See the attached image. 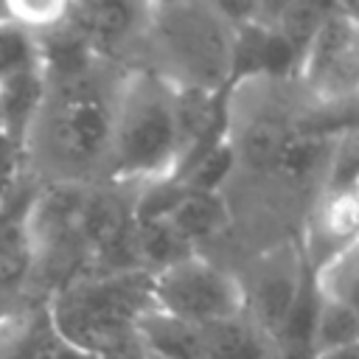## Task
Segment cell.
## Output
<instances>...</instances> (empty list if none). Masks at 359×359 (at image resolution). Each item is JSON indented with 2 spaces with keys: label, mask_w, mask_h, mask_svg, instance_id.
Returning <instances> with one entry per match:
<instances>
[{
  "label": "cell",
  "mask_w": 359,
  "mask_h": 359,
  "mask_svg": "<svg viewBox=\"0 0 359 359\" xmlns=\"http://www.w3.org/2000/svg\"><path fill=\"white\" fill-rule=\"evenodd\" d=\"M314 280L323 294H331L359 311V247L351 255H345L342 261H337L331 269L317 275Z\"/></svg>",
  "instance_id": "18"
},
{
  "label": "cell",
  "mask_w": 359,
  "mask_h": 359,
  "mask_svg": "<svg viewBox=\"0 0 359 359\" xmlns=\"http://www.w3.org/2000/svg\"><path fill=\"white\" fill-rule=\"evenodd\" d=\"M123 70L93 62L76 73L45 76V98L22 149V171L36 185L93 188L104 182Z\"/></svg>",
  "instance_id": "1"
},
{
  "label": "cell",
  "mask_w": 359,
  "mask_h": 359,
  "mask_svg": "<svg viewBox=\"0 0 359 359\" xmlns=\"http://www.w3.org/2000/svg\"><path fill=\"white\" fill-rule=\"evenodd\" d=\"M182 146L177 90L146 67H126L118 81L107 185L143 188L180 174ZM101 182V185H104Z\"/></svg>",
  "instance_id": "3"
},
{
  "label": "cell",
  "mask_w": 359,
  "mask_h": 359,
  "mask_svg": "<svg viewBox=\"0 0 359 359\" xmlns=\"http://www.w3.org/2000/svg\"><path fill=\"white\" fill-rule=\"evenodd\" d=\"M0 135H3V132H0Z\"/></svg>",
  "instance_id": "23"
},
{
  "label": "cell",
  "mask_w": 359,
  "mask_h": 359,
  "mask_svg": "<svg viewBox=\"0 0 359 359\" xmlns=\"http://www.w3.org/2000/svg\"><path fill=\"white\" fill-rule=\"evenodd\" d=\"M143 359H154V356H149V353H143Z\"/></svg>",
  "instance_id": "22"
},
{
  "label": "cell",
  "mask_w": 359,
  "mask_h": 359,
  "mask_svg": "<svg viewBox=\"0 0 359 359\" xmlns=\"http://www.w3.org/2000/svg\"><path fill=\"white\" fill-rule=\"evenodd\" d=\"M236 272L241 275L247 292V317L275 339L309 275L297 238H286L252 252L247 266Z\"/></svg>",
  "instance_id": "8"
},
{
  "label": "cell",
  "mask_w": 359,
  "mask_h": 359,
  "mask_svg": "<svg viewBox=\"0 0 359 359\" xmlns=\"http://www.w3.org/2000/svg\"><path fill=\"white\" fill-rule=\"evenodd\" d=\"M135 247H137V261L143 272H151V275L191 255H199V250L188 238H182L165 219L135 222Z\"/></svg>",
  "instance_id": "14"
},
{
  "label": "cell",
  "mask_w": 359,
  "mask_h": 359,
  "mask_svg": "<svg viewBox=\"0 0 359 359\" xmlns=\"http://www.w3.org/2000/svg\"><path fill=\"white\" fill-rule=\"evenodd\" d=\"M34 191L36 182L22 171L0 194V334L45 306L36 294V247L28 227Z\"/></svg>",
  "instance_id": "6"
},
{
  "label": "cell",
  "mask_w": 359,
  "mask_h": 359,
  "mask_svg": "<svg viewBox=\"0 0 359 359\" xmlns=\"http://www.w3.org/2000/svg\"><path fill=\"white\" fill-rule=\"evenodd\" d=\"M345 8H348V11H351V14H353V17H356V20H359V3H348V6H345Z\"/></svg>",
  "instance_id": "21"
},
{
  "label": "cell",
  "mask_w": 359,
  "mask_h": 359,
  "mask_svg": "<svg viewBox=\"0 0 359 359\" xmlns=\"http://www.w3.org/2000/svg\"><path fill=\"white\" fill-rule=\"evenodd\" d=\"M294 81L317 107L359 101V20L345 6L331 8L303 53Z\"/></svg>",
  "instance_id": "7"
},
{
  "label": "cell",
  "mask_w": 359,
  "mask_h": 359,
  "mask_svg": "<svg viewBox=\"0 0 359 359\" xmlns=\"http://www.w3.org/2000/svg\"><path fill=\"white\" fill-rule=\"evenodd\" d=\"M135 67L177 90L222 95L236 79V28L219 3H146Z\"/></svg>",
  "instance_id": "2"
},
{
  "label": "cell",
  "mask_w": 359,
  "mask_h": 359,
  "mask_svg": "<svg viewBox=\"0 0 359 359\" xmlns=\"http://www.w3.org/2000/svg\"><path fill=\"white\" fill-rule=\"evenodd\" d=\"M39 67V42L31 31L11 22L8 17L0 20V79L14 73Z\"/></svg>",
  "instance_id": "17"
},
{
  "label": "cell",
  "mask_w": 359,
  "mask_h": 359,
  "mask_svg": "<svg viewBox=\"0 0 359 359\" xmlns=\"http://www.w3.org/2000/svg\"><path fill=\"white\" fill-rule=\"evenodd\" d=\"M297 247L317 278L359 247V188L320 191L300 222Z\"/></svg>",
  "instance_id": "9"
},
{
  "label": "cell",
  "mask_w": 359,
  "mask_h": 359,
  "mask_svg": "<svg viewBox=\"0 0 359 359\" xmlns=\"http://www.w3.org/2000/svg\"><path fill=\"white\" fill-rule=\"evenodd\" d=\"M317 359H359V342H353L348 348H339V351H331V353H323Z\"/></svg>",
  "instance_id": "20"
},
{
  "label": "cell",
  "mask_w": 359,
  "mask_h": 359,
  "mask_svg": "<svg viewBox=\"0 0 359 359\" xmlns=\"http://www.w3.org/2000/svg\"><path fill=\"white\" fill-rule=\"evenodd\" d=\"M182 238H188L199 252L205 244H216L236 230L233 208L224 194H199L188 191L180 205L165 219Z\"/></svg>",
  "instance_id": "11"
},
{
  "label": "cell",
  "mask_w": 359,
  "mask_h": 359,
  "mask_svg": "<svg viewBox=\"0 0 359 359\" xmlns=\"http://www.w3.org/2000/svg\"><path fill=\"white\" fill-rule=\"evenodd\" d=\"M359 342V311L351 309L348 303L323 294L320 292V306H317V320H314V337H311V351L314 359L339 348H348Z\"/></svg>",
  "instance_id": "15"
},
{
  "label": "cell",
  "mask_w": 359,
  "mask_h": 359,
  "mask_svg": "<svg viewBox=\"0 0 359 359\" xmlns=\"http://www.w3.org/2000/svg\"><path fill=\"white\" fill-rule=\"evenodd\" d=\"M151 306V272L81 275L45 300L53 331L98 359L135 345V325Z\"/></svg>",
  "instance_id": "4"
},
{
  "label": "cell",
  "mask_w": 359,
  "mask_h": 359,
  "mask_svg": "<svg viewBox=\"0 0 359 359\" xmlns=\"http://www.w3.org/2000/svg\"><path fill=\"white\" fill-rule=\"evenodd\" d=\"M45 359H98V356H93V353H84V351H79V348L67 345V342L59 337V339H56V345L50 348V353H48Z\"/></svg>",
  "instance_id": "19"
},
{
  "label": "cell",
  "mask_w": 359,
  "mask_h": 359,
  "mask_svg": "<svg viewBox=\"0 0 359 359\" xmlns=\"http://www.w3.org/2000/svg\"><path fill=\"white\" fill-rule=\"evenodd\" d=\"M205 359H280L275 339L247 314L208 328Z\"/></svg>",
  "instance_id": "13"
},
{
  "label": "cell",
  "mask_w": 359,
  "mask_h": 359,
  "mask_svg": "<svg viewBox=\"0 0 359 359\" xmlns=\"http://www.w3.org/2000/svg\"><path fill=\"white\" fill-rule=\"evenodd\" d=\"M45 98V73L42 65L0 79V132L22 157L28 132Z\"/></svg>",
  "instance_id": "12"
},
{
  "label": "cell",
  "mask_w": 359,
  "mask_h": 359,
  "mask_svg": "<svg viewBox=\"0 0 359 359\" xmlns=\"http://www.w3.org/2000/svg\"><path fill=\"white\" fill-rule=\"evenodd\" d=\"M135 339L140 351L154 359H205L208 351V328L165 314L154 306L137 320Z\"/></svg>",
  "instance_id": "10"
},
{
  "label": "cell",
  "mask_w": 359,
  "mask_h": 359,
  "mask_svg": "<svg viewBox=\"0 0 359 359\" xmlns=\"http://www.w3.org/2000/svg\"><path fill=\"white\" fill-rule=\"evenodd\" d=\"M154 309L188 320L199 328L230 323L247 314V292L236 266L210 258L208 252L191 255L168 269L151 275Z\"/></svg>",
  "instance_id": "5"
},
{
  "label": "cell",
  "mask_w": 359,
  "mask_h": 359,
  "mask_svg": "<svg viewBox=\"0 0 359 359\" xmlns=\"http://www.w3.org/2000/svg\"><path fill=\"white\" fill-rule=\"evenodd\" d=\"M359 188V126L342 129L331 140L323 191Z\"/></svg>",
  "instance_id": "16"
}]
</instances>
